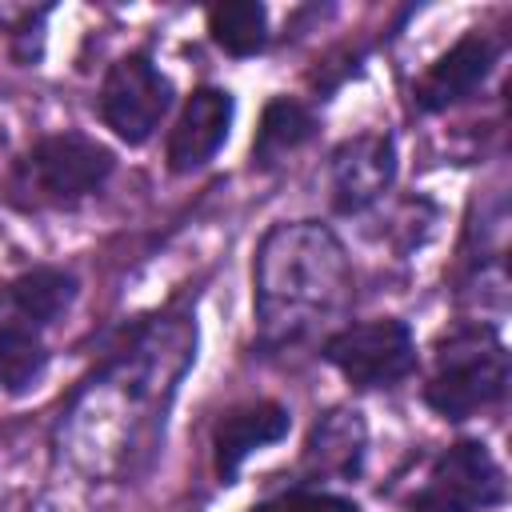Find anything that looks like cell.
I'll return each instance as SVG.
<instances>
[{"label":"cell","mask_w":512,"mask_h":512,"mask_svg":"<svg viewBox=\"0 0 512 512\" xmlns=\"http://www.w3.org/2000/svg\"><path fill=\"white\" fill-rule=\"evenodd\" d=\"M196 360V320L188 312H156L120 332V344L60 408V440L100 476H120L132 456L152 448L164 412Z\"/></svg>","instance_id":"6da1fadb"},{"label":"cell","mask_w":512,"mask_h":512,"mask_svg":"<svg viewBox=\"0 0 512 512\" xmlns=\"http://www.w3.org/2000/svg\"><path fill=\"white\" fill-rule=\"evenodd\" d=\"M256 332L268 348H288L332 324L352 300V264L336 232L320 220H288L264 232L252 264Z\"/></svg>","instance_id":"7a4b0ae2"},{"label":"cell","mask_w":512,"mask_h":512,"mask_svg":"<svg viewBox=\"0 0 512 512\" xmlns=\"http://www.w3.org/2000/svg\"><path fill=\"white\" fill-rule=\"evenodd\" d=\"M76 300V276L52 264H36L0 288V388L28 392L44 364V328L56 324Z\"/></svg>","instance_id":"3957f363"},{"label":"cell","mask_w":512,"mask_h":512,"mask_svg":"<svg viewBox=\"0 0 512 512\" xmlns=\"http://www.w3.org/2000/svg\"><path fill=\"white\" fill-rule=\"evenodd\" d=\"M116 156L108 144L84 132L40 136L8 176V200L24 212L40 208H76L112 176Z\"/></svg>","instance_id":"277c9868"},{"label":"cell","mask_w":512,"mask_h":512,"mask_svg":"<svg viewBox=\"0 0 512 512\" xmlns=\"http://www.w3.org/2000/svg\"><path fill=\"white\" fill-rule=\"evenodd\" d=\"M508 388V352L492 324H460L436 344V372L424 404L440 420H468Z\"/></svg>","instance_id":"5b68a950"},{"label":"cell","mask_w":512,"mask_h":512,"mask_svg":"<svg viewBox=\"0 0 512 512\" xmlns=\"http://www.w3.org/2000/svg\"><path fill=\"white\" fill-rule=\"evenodd\" d=\"M320 356L356 388H392L416 368V340L404 320H364L324 336Z\"/></svg>","instance_id":"8992f818"},{"label":"cell","mask_w":512,"mask_h":512,"mask_svg":"<svg viewBox=\"0 0 512 512\" xmlns=\"http://www.w3.org/2000/svg\"><path fill=\"white\" fill-rule=\"evenodd\" d=\"M508 480L496 456L480 440L448 444L432 468L424 488L412 496V512H484L504 504Z\"/></svg>","instance_id":"52a82bcc"},{"label":"cell","mask_w":512,"mask_h":512,"mask_svg":"<svg viewBox=\"0 0 512 512\" xmlns=\"http://www.w3.org/2000/svg\"><path fill=\"white\" fill-rule=\"evenodd\" d=\"M96 108H100V120L124 144H144L164 120V112L172 108V80L152 64V56L128 52L104 72Z\"/></svg>","instance_id":"ba28073f"},{"label":"cell","mask_w":512,"mask_h":512,"mask_svg":"<svg viewBox=\"0 0 512 512\" xmlns=\"http://www.w3.org/2000/svg\"><path fill=\"white\" fill-rule=\"evenodd\" d=\"M396 180V144L384 132H364L332 152V200L340 212H364Z\"/></svg>","instance_id":"9c48e42d"},{"label":"cell","mask_w":512,"mask_h":512,"mask_svg":"<svg viewBox=\"0 0 512 512\" xmlns=\"http://www.w3.org/2000/svg\"><path fill=\"white\" fill-rule=\"evenodd\" d=\"M232 116H236V100L228 88H212V84L196 88L184 100L180 120L168 136V168L180 176L200 172L220 152V144L228 140Z\"/></svg>","instance_id":"30bf717a"},{"label":"cell","mask_w":512,"mask_h":512,"mask_svg":"<svg viewBox=\"0 0 512 512\" xmlns=\"http://www.w3.org/2000/svg\"><path fill=\"white\" fill-rule=\"evenodd\" d=\"M496 56H500V48H496V40H488L484 32L460 36V40L424 72V80L416 84V108H424V112H444V108L460 104L464 96H472V92L488 80Z\"/></svg>","instance_id":"8fae6325"},{"label":"cell","mask_w":512,"mask_h":512,"mask_svg":"<svg viewBox=\"0 0 512 512\" xmlns=\"http://www.w3.org/2000/svg\"><path fill=\"white\" fill-rule=\"evenodd\" d=\"M292 428V416L284 404L276 400H256L244 408H232L216 420L212 428V460H216V476L224 484L236 480V472L244 468V460L276 440H284Z\"/></svg>","instance_id":"7c38bea8"},{"label":"cell","mask_w":512,"mask_h":512,"mask_svg":"<svg viewBox=\"0 0 512 512\" xmlns=\"http://www.w3.org/2000/svg\"><path fill=\"white\" fill-rule=\"evenodd\" d=\"M364 444H368V428H364L360 412L336 408L312 424V436L304 448V468H312L316 476L352 480L364 464Z\"/></svg>","instance_id":"4fadbf2b"},{"label":"cell","mask_w":512,"mask_h":512,"mask_svg":"<svg viewBox=\"0 0 512 512\" xmlns=\"http://www.w3.org/2000/svg\"><path fill=\"white\" fill-rule=\"evenodd\" d=\"M312 132H316V116L300 100H288V96L268 100L260 128L252 136V168L268 172V168L284 164L304 140H312Z\"/></svg>","instance_id":"5bb4252c"},{"label":"cell","mask_w":512,"mask_h":512,"mask_svg":"<svg viewBox=\"0 0 512 512\" xmlns=\"http://www.w3.org/2000/svg\"><path fill=\"white\" fill-rule=\"evenodd\" d=\"M208 36L228 56H256L268 44V8L256 0H228L208 12Z\"/></svg>","instance_id":"9a60e30c"},{"label":"cell","mask_w":512,"mask_h":512,"mask_svg":"<svg viewBox=\"0 0 512 512\" xmlns=\"http://www.w3.org/2000/svg\"><path fill=\"white\" fill-rule=\"evenodd\" d=\"M252 512H360L356 500L324 492V488H284L260 504H252Z\"/></svg>","instance_id":"2e32d148"}]
</instances>
